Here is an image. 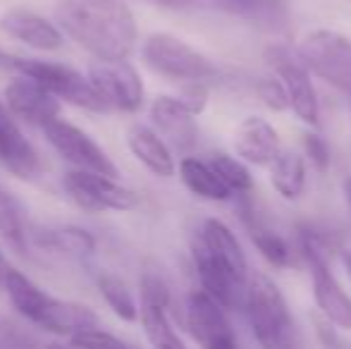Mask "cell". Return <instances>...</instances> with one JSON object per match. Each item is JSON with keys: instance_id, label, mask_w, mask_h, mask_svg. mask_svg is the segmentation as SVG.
I'll return each mask as SVG.
<instances>
[{"instance_id": "cell-1", "label": "cell", "mask_w": 351, "mask_h": 349, "mask_svg": "<svg viewBox=\"0 0 351 349\" xmlns=\"http://www.w3.org/2000/svg\"><path fill=\"white\" fill-rule=\"evenodd\" d=\"M58 27L98 60H127L134 51V14L122 0H60Z\"/></svg>"}, {"instance_id": "cell-2", "label": "cell", "mask_w": 351, "mask_h": 349, "mask_svg": "<svg viewBox=\"0 0 351 349\" xmlns=\"http://www.w3.org/2000/svg\"><path fill=\"white\" fill-rule=\"evenodd\" d=\"M241 311L246 313V321H249L261 349L299 347V333H296L289 304L268 275L256 273L249 280V289H246Z\"/></svg>"}, {"instance_id": "cell-3", "label": "cell", "mask_w": 351, "mask_h": 349, "mask_svg": "<svg viewBox=\"0 0 351 349\" xmlns=\"http://www.w3.org/2000/svg\"><path fill=\"white\" fill-rule=\"evenodd\" d=\"M141 58L151 72L184 84H208L220 75L208 56L172 34H151L141 46Z\"/></svg>"}, {"instance_id": "cell-4", "label": "cell", "mask_w": 351, "mask_h": 349, "mask_svg": "<svg viewBox=\"0 0 351 349\" xmlns=\"http://www.w3.org/2000/svg\"><path fill=\"white\" fill-rule=\"evenodd\" d=\"M299 56L315 77L351 98V38L330 29H313L301 38Z\"/></svg>"}, {"instance_id": "cell-5", "label": "cell", "mask_w": 351, "mask_h": 349, "mask_svg": "<svg viewBox=\"0 0 351 349\" xmlns=\"http://www.w3.org/2000/svg\"><path fill=\"white\" fill-rule=\"evenodd\" d=\"M14 70L19 75H27L32 80H36L38 84H43L51 93H56L62 101H70L79 108H86V110L106 112L110 110L108 103L103 101V96L98 93V88L93 86V82L88 77L79 75L77 70L60 62H43V60H24L17 58V65Z\"/></svg>"}, {"instance_id": "cell-6", "label": "cell", "mask_w": 351, "mask_h": 349, "mask_svg": "<svg viewBox=\"0 0 351 349\" xmlns=\"http://www.w3.org/2000/svg\"><path fill=\"white\" fill-rule=\"evenodd\" d=\"M265 58L273 65L275 77H280V82L285 84L287 96H289V108L296 112V117L306 125H318V93H315L313 80H311L308 65L301 60L299 53H291L285 46H273L265 51Z\"/></svg>"}, {"instance_id": "cell-7", "label": "cell", "mask_w": 351, "mask_h": 349, "mask_svg": "<svg viewBox=\"0 0 351 349\" xmlns=\"http://www.w3.org/2000/svg\"><path fill=\"white\" fill-rule=\"evenodd\" d=\"M43 134L51 141V146L77 170H88V173L117 177V165L110 160V156L98 146V141H93L84 130H79L72 122L58 120L48 122L43 127Z\"/></svg>"}, {"instance_id": "cell-8", "label": "cell", "mask_w": 351, "mask_h": 349, "mask_svg": "<svg viewBox=\"0 0 351 349\" xmlns=\"http://www.w3.org/2000/svg\"><path fill=\"white\" fill-rule=\"evenodd\" d=\"M62 186L70 199L91 213L103 210H130L136 206V194L122 186L115 177L88 173V170H70L62 177Z\"/></svg>"}, {"instance_id": "cell-9", "label": "cell", "mask_w": 351, "mask_h": 349, "mask_svg": "<svg viewBox=\"0 0 351 349\" xmlns=\"http://www.w3.org/2000/svg\"><path fill=\"white\" fill-rule=\"evenodd\" d=\"M304 256L311 268V280H313V297L318 309L330 323H335L342 330H351V297L337 275L332 273L323 249L318 247L313 237H306Z\"/></svg>"}, {"instance_id": "cell-10", "label": "cell", "mask_w": 351, "mask_h": 349, "mask_svg": "<svg viewBox=\"0 0 351 349\" xmlns=\"http://www.w3.org/2000/svg\"><path fill=\"white\" fill-rule=\"evenodd\" d=\"M186 326L201 349H241L227 318V309L204 289L191 292L186 299Z\"/></svg>"}, {"instance_id": "cell-11", "label": "cell", "mask_w": 351, "mask_h": 349, "mask_svg": "<svg viewBox=\"0 0 351 349\" xmlns=\"http://www.w3.org/2000/svg\"><path fill=\"white\" fill-rule=\"evenodd\" d=\"M88 80L110 110L136 112L143 106V82L127 60H98L88 70Z\"/></svg>"}, {"instance_id": "cell-12", "label": "cell", "mask_w": 351, "mask_h": 349, "mask_svg": "<svg viewBox=\"0 0 351 349\" xmlns=\"http://www.w3.org/2000/svg\"><path fill=\"white\" fill-rule=\"evenodd\" d=\"M5 103L14 117H22L24 122L41 130L60 117V98L27 75L5 86Z\"/></svg>"}, {"instance_id": "cell-13", "label": "cell", "mask_w": 351, "mask_h": 349, "mask_svg": "<svg viewBox=\"0 0 351 349\" xmlns=\"http://www.w3.org/2000/svg\"><path fill=\"white\" fill-rule=\"evenodd\" d=\"M0 163L22 180H32L41 173L38 154L17 127L5 98H0Z\"/></svg>"}, {"instance_id": "cell-14", "label": "cell", "mask_w": 351, "mask_h": 349, "mask_svg": "<svg viewBox=\"0 0 351 349\" xmlns=\"http://www.w3.org/2000/svg\"><path fill=\"white\" fill-rule=\"evenodd\" d=\"M234 151L244 163L270 165L282 151L280 134L265 117L249 115L234 130Z\"/></svg>"}, {"instance_id": "cell-15", "label": "cell", "mask_w": 351, "mask_h": 349, "mask_svg": "<svg viewBox=\"0 0 351 349\" xmlns=\"http://www.w3.org/2000/svg\"><path fill=\"white\" fill-rule=\"evenodd\" d=\"M0 29L17 41L36 48V51H58L62 46L60 29L32 10H8L0 17Z\"/></svg>"}, {"instance_id": "cell-16", "label": "cell", "mask_w": 351, "mask_h": 349, "mask_svg": "<svg viewBox=\"0 0 351 349\" xmlns=\"http://www.w3.org/2000/svg\"><path fill=\"white\" fill-rule=\"evenodd\" d=\"M153 125L177 146L186 151L196 144V115L180 96H158L151 106Z\"/></svg>"}, {"instance_id": "cell-17", "label": "cell", "mask_w": 351, "mask_h": 349, "mask_svg": "<svg viewBox=\"0 0 351 349\" xmlns=\"http://www.w3.org/2000/svg\"><path fill=\"white\" fill-rule=\"evenodd\" d=\"M127 144H130L132 154L136 160L148 168L158 177H172L175 175V158H172L167 144L156 134L153 130L143 125H134L127 132Z\"/></svg>"}, {"instance_id": "cell-18", "label": "cell", "mask_w": 351, "mask_h": 349, "mask_svg": "<svg viewBox=\"0 0 351 349\" xmlns=\"http://www.w3.org/2000/svg\"><path fill=\"white\" fill-rule=\"evenodd\" d=\"M180 177L191 194L201 196L206 201H230L234 196V191L222 180L220 173L213 168L210 160H199L186 156L180 163Z\"/></svg>"}, {"instance_id": "cell-19", "label": "cell", "mask_w": 351, "mask_h": 349, "mask_svg": "<svg viewBox=\"0 0 351 349\" xmlns=\"http://www.w3.org/2000/svg\"><path fill=\"white\" fill-rule=\"evenodd\" d=\"M3 285H5V289H8V297H10V302H12V306L17 309L27 321L38 326L43 313H46V309L51 306V302H53L51 294H46L41 287H36L27 275L14 268H10L8 273H5Z\"/></svg>"}, {"instance_id": "cell-20", "label": "cell", "mask_w": 351, "mask_h": 349, "mask_svg": "<svg viewBox=\"0 0 351 349\" xmlns=\"http://www.w3.org/2000/svg\"><path fill=\"white\" fill-rule=\"evenodd\" d=\"M210 3L263 29H278L287 19L285 0H210Z\"/></svg>"}, {"instance_id": "cell-21", "label": "cell", "mask_w": 351, "mask_h": 349, "mask_svg": "<svg viewBox=\"0 0 351 349\" xmlns=\"http://www.w3.org/2000/svg\"><path fill=\"white\" fill-rule=\"evenodd\" d=\"M270 168V182L278 189V194L287 201H294L304 194L306 186V163L304 156L296 151L282 149L275 160L268 165Z\"/></svg>"}, {"instance_id": "cell-22", "label": "cell", "mask_w": 351, "mask_h": 349, "mask_svg": "<svg viewBox=\"0 0 351 349\" xmlns=\"http://www.w3.org/2000/svg\"><path fill=\"white\" fill-rule=\"evenodd\" d=\"M165 309L167 306H160L151 299H141V323L148 342L153 349H189L180 337V333L172 328Z\"/></svg>"}, {"instance_id": "cell-23", "label": "cell", "mask_w": 351, "mask_h": 349, "mask_svg": "<svg viewBox=\"0 0 351 349\" xmlns=\"http://www.w3.org/2000/svg\"><path fill=\"white\" fill-rule=\"evenodd\" d=\"M98 289L101 297L106 299V304L122 318V321H136L141 313V309L136 306L134 297H132L130 287L122 278L112 273H101L98 275Z\"/></svg>"}, {"instance_id": "cell-24", "label": "cell", "mask_w": 351, "mask_h": 349, "mask_svg": "<svg viewBox=\"0 0 351 349\" xmlns=\"http://www.w3.org/2000/svg\"><path fill=\"white\" fill-rule=\"evenodd\" d=\"M251 239H254L256 249L261 252V256L265 258L270 265H289L291 263V247L287 244V239L278 234L275 230L263 228V225H251Z\"/></svg>"}, {"instance_id": "cell-25", "label": "cell", "mask_w": 351, "mask_h": 349, "mask_svg": "<svg viewBox=\"0 0 351 349\" xmlns=\"http://www.w3.org/2000/svg\"><path fill=\"white\" fill-rule=\"evenodd\" d=\"M0 234L17 254L27 252V230H24L22 213L5 191H0Z\"/></svg>"}, {"instance_id": "cell-26", "label": "cell", "mask_w": 351, "mask_h": 349, "mask_svg": "<svg viewBox=\"0 0 351 349\" xmlns=\"http://www.w3.org/2000/svg\"><path fill=\"white\" fill-rule=\"evenodd\" d=\"M48 244L53 249L62 254H70V256H88L93 252V237L82 228H60V230H51V232L43 234Z\"/></svg>"}, {"instance_id": "cell-27", "label": "cell", "mask_w": 351, "mask_h": 349, "mask_svg": "<svg viewBox=\"0 0 351 349\" xmlns=\"http://www.w3.org/2000/svg\"><path fill=\"white\" fill-rule=\"evenodd\" d=\"M213 168L220 173L222 180L230 184V189L237 194H249L254 189V177H251L249 168L241 158H234V156H225V154H217L215 158L210 160Z\"/></svg>"}, {"instance_id": "cell-28", "label": "cell", "mask_w": 351, "mask_h": 349, "mask_svg": "<svg viewBox=\"0 0 351 349\" xmlns=\"http://www.w3.org/2000/svg\"><path fill=\"white\" fill-rule=\"evenodd\" d=\"M256 91H258L261 101L268 108H273V110H285V108H289V96H287V88L280 82V77H263V80L256 84Z\"/></svg>"}, {"instance_id": "cell-29", "label": "cell", "mask_w": 351, "mask_h": 349, "mask_svg": "<svg viewBox=\"0 0 351 349\" xmlns=\"http://www.w3.org/2000/svg\"><path fill=\"white\" fill-rule=\"evenodd\" d=\"M72 342H74V347H79V349H132L127 342H122L120 337H115L112 333L98 330V328L72 337Z\"/></svg>"}, {"instance_id": "cell-30", "label": "cell", "mask_w": 351, "mask_h": 349, "mask_svg": "<svg viewBox=\"0 0 351 349\" xmlns=\"http://www.w3.org/2000/svg\"><path fill=\"white\" fill-rule=\"evenodd\" d=\"M304 149H306V154L311 156V160L315 163V168L328 170V165H330V146H328V141H325L323 136L306 134L304 136Z\"/></svg>"}, {"instance_id": "cell-31", "label": "cell", "mask_w": 351, "mask_h": 349, "mask_svg": "<svg viewBox=\"0 0 351 349\" xmlns=\"http://www.w3.org/2000/svg\"><path fill=\"white\" fill-rule=\"evenodd\" d=\"M146 3L160 5V8H172V10H184L196 5V0H146Z\"/></svg>"}, {"instance_id": "cell-32", "label": "cell", "mask_w": 351, "mask_h": 349, "mask_svg": "<svg viewBox=\"0 0 351 349\" xmlns=\"http://www.w3.org/2000/svg\"><path fill=\"white\" fill-rule=\"evenodd\" d=\"M14 65H17V58H12V56H8V53L0 51V67H14Z\"/></svg>"}, {"instance_id": "cell-33", "label": "cell", "mask_w": 351, "mask_h": 349, "mask_svg": "<svg viewBox=\"0 0 351 349\" xmlns=\"http://www.w3.org/2000/svg\"><path fill=\"white\" fill-rule=\"evenodd\" d=\"M10 270V265H8V261H5V254L0 252V280L5 278V273Z\"/></svg>"}, {"instance_id": "cell-34", "label": "cell", "mask_w": 351, "mask_h": 349, "mask_svg": "<svg viewBox=\"0 0 351 349\" xmlns=\"http://www.w3.org/2000/svg\"><path fill=\"white\" fill-rule=\"evenodd\" d=\"M344 196H347V201L351 206V177H349V180H344Z\"/></svg>"}, {"instance_id": "cell-35", "label": "cell", "mask_w": 351, "mask_h": 349, "mask_svg": "<svg viewBox=\"0 0 351 349\" xmlns=\"http://www.w3.org/2000/svg\"><path fill=\"white\" fill-rule=\"evenodd\" d=\"M344 265H347V273L351 278V254H344Z\"/></svg>"}, {"instance_id": "cell-36", "label": "cell", "mask_w": 351, "mask_h": 349, "mask_svg": "<svg viewBox=\"0 0 351 349\" xmlns=\"http://www.w3.org/2000/svg\"><path fill=\"white\" fill-rule=\"evenodd\" d=\"M46 349H67V347H62V345H48Z\"/></svg>"}]
</instances>
